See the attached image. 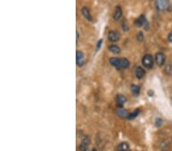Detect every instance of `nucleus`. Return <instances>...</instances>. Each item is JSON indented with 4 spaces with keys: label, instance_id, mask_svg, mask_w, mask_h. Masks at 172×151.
<instances>
[{
    "label": "nucleus",
    "instance_id": "obj_1",
    "mask_svg": "<svg viewBox=\"0 0 172 151\" xmlns=\"http://www.w3.org/2000/svg\"><path fill=\"white\" fill-rule=\"evenodd\" d=\"M109 63L111 65L116 67L117 69H125L129 67L130 64L129 60H127L126 58L112 57L109 59Z\"/></svg>",
    "mask_w": 172,
    "mask_h": 151
},
{
    "label": "nucleus",
    "instance_id": "obj_2",
    "mask_svg": "<svg viewBox=\"0 0 172 151\" xmlns=\"http://www.w3.org/2000/svg\"><path fill=\"white\" fill-rule=\"evenodd\" d=\"M142 64L148 69H152L154 66V59L152 55L145 54L142 58Z\"/></svg>",
    "mask_w": 172,
    "mask_h": 151
},
{
    "label": "nucleus",
    "instance_id": "obj_3",
    "mask_svg": "<svg viewBox=\"0 0 172 151\" xmlns=\"http://www.w3.org/2000/svg\"><path fill=\"white\" fill-rule=\"evenodd\" d=\"M155 5L159 11H165L169 7V1L168 0H156Z\"/></svg>",
    "mask_w": 172,
    "mask_h": 151
},
{
    "label": "nucleus",
    "instance_id": "obj_4",
    "mask_svg": "<svg viewBox=\"0 0 172 151\" xmlns=\"http://www.w3.org/2000/svg\"><path fill=\"white\" fill-rule=\"evenodd\" d=\"M166 57L163 53L158 52L155 54V63L158 67H162L165 63Z\"/></svg>",
    "mask_w": 172,
    "mask_h": 151
},
{
    "label": "nucleus",
    "instance_id": "obj_5",
    "mask_svg": "<svg viewBox=\"0 0 172 151\" xmlns=\"http://www.w3.org/2000/svg\"><path fill=\"white\" fill-rule=\"evenodd\" d=\"M90 144V139L88 136L85 137L83 140L81 141V144H80V147H79V150L81 151H87L88 148H89V146Z\"/></svg>",
    "mask_w": 172,
    "mask_h": 151
},
{
    "label": "nucleus",
    "instance_id": "obj_6",
    "mask_svg": "<svg viewBox=\"0 0 172 151\" xmlns=\"http://www.w3.org/2000/svg\"><path fill=\"white\" fill-rule=\"evenodd\" d=\"M108 39L112 42H116L120 39V34L117 31H111L108 34Z\"/></svg>",
    "mask_w": 172,
    "mask_h": 151
},
{
    "label": "nucleus",
    "instance_id": "obj_7",
    "mask_svg": "<svg viewBox=\"0 0 172 151\" xmlns=\"http://www.w3.org/2000/svg\"><path fill=\"white\" fill-rule=\"evenodd\" d=\"M76 61L78 67H82L84 64V56L83 54L80 50H77L76 53Z\"/></svg>",
    "mask_w": 172,
    "mask_h": 151
},
{
    "label": "nucleus",
    "instance_id": "obj_8",
    "mask_svg": "<svg viewBox=\"0 0 172 151\" xmlns=\"http://www.w3.org/2000/svg\"><path fill=\"white\" fill-rule=\"evenodd\" d=\"M146 23H147V20H146V18L144 15H141L140 16L138 17V19L135 20V25L138 28H141V27L145 25Z\"/></svg>",
    "mask_w": 172,
    "mask_h": 151
},
{
    "label": "nucleus",
    "instance_id": "obj_9",
    "mask_svg": "<svg viewBox=\"0 0 172 151\" xmlns=\"http://www.w3.org/2000/svg\"><path fill=\"white\" fill-rule=\"evenodd\" d=\"M81 12H82V15H83V17H84L86 20L89 21H92L93 18H92V15L90 14V11L88 8L83 7L82 10H81Z\"/></svg>",
    "mask_w": 172,
    "mask_h": 151
},
{
    "label": "nucleus",
    "instance_id": "obj_10",
    "mask_svg": "<svg viewBox=\"0 0 172 151\" xmlns=\"http://www.w3.org/2000/svg\"><path fill=\"white\" fill-rule=\"evenodd\" d=\"M135 76H136L137 78L141 79H142L145 76V69L142 67H136V69H135Z\"/></svg>",
    "mask_w": 172,
    "mask_h": 151
},
{
    "label": "nucleus",
    "instance_id": "obj_11",
    "mask_svg": "<svg viewBox=\"0 0 172 151\" xmlns=\"http://www.w3.org/2000/svg\"><path fill=\"white\" fill-rule=\"evenodd\" d=\"M117 151H131V150H130L129 144H128L127 143H125V142H122V143L119 144V146L117 147Z\"/></svg>",
    "mask_w": 172,
    "mask_h": 151
},
{
    "label": "nucleus",
    "instance_id": "obj_12",
    "mask_svg": "<svg viewBox=\"0 0 172 151\" xmlns=\"http://www.w3.org/2000/svg\"><path fill=\"white\" fill-rule=\"evenodd\" d=\"M122 9L120 6H117L116 8V10L114 11V15H113V18L116 21L119 20L120 18L122 17Z\"/></svg>",
    "mask_w": 172,
    "mask_h": 151
},
{
    "label": "nucleus",
    "instance_id": "obj_13",
    "mask_svg": "<svg viewBox=\"0 0 172 151\" xmlns=\"http://www.w3.org/2000/svg\"><path fill=\"white\" fill-rule=\"evenodd\" d=\"M125 102H126V98H125L124 95H118L116 96V102H117V104H118L120 107L122 106V105L125 103Z\"/></svg>",
    "mask_w": 172,
    "mask_h": 151
},
{
    "label": "nucleus",
    "instance_id": "obj_14",
    "mask_svg": "<svg viewBox=\"0 0 172 151\" xmlns=\"http://www.w3.org/2000/svg\"><path fill=\"white\" fill-rule=\"evenodd\" d=\"M117 115L121 117H128L129 114L128 111L124 109V108H119L117 110Z\"/></svg>",
    "mask_w": 172,
    "mask_h": 151
},
{
    "label": "nucleus",
    "instance_id": "obj_15",
    "mask_svg": "<svg viewBox=\"0 0 172 151\" xmlns=\"http://www.w3.org/2000/svg\"><path fill=\"white\" fill-rule=\"evenodd\" d=\"M109 50L111 51L113 54H119L120 51H121V49H120L119 47H118L117 45L116 44H112L109 45Z\"/></svg>",
    "mask_w": 172,
    "mask_h": 151
},
{
    "label": "nucleus",
    "instance_id": "obj_16",
    "mask_svg": "<svg viewBox=\"0 0 172 151\" xmlns=\"http://www.w3.org/2000/svg\"><path fill=\"white\" fill-rule=\"evenodd\" d=\"M131 89L133 93L135 94V95H138L139 94V92H140V87L137 86V85H132Z\"/></svg>",
    "mask_w": 172,
    "mask_h": 151
},
{
    "label": "nucleus",
    "instance_id": "obj_17",
    "mask_svg": "<svg viewBox=\"0 0 172 151\" xmlns=\"http://www.w3.org/2000/svg\"><path fill=\"white\" fill-rule=\"evenodd\" d=\"M139 112H140V110L139 109H136V110H135L133 112H132L131 114L129 115V117H128V119H134V118H135V117H137V116L138 115V114H139Z\"/></svg>",
    "mask_w": 172,
    "mask_h": 151
},
{
    "label": "nucleus",
    "instance_id": "obj_18",
    "mask_svg": "<svg viewBox=\"0 0 172 151\" xmlns=\"http://www.w3.org/2000/svg\"><path fill=\"white\" fill-rule=\"evenodd\" d=\"M137 39L138 41H142L144 40V34L142 32H138L137 34Z\"/></svg>",
    "mask_w": 172,
    "mask_h": 151
},
{
    "label": "nucleus",
    "instance_id": "obj_19",
    "mask_svg": "<svg viewBox=\"0 0 172 151\" xmlns=\"http://www.w3.org/2000/svg\"><path fill=\"white\" fill-rule=\"evenodd\" d=\"M171 69H172L171 65L170 64H168L166 66V67H165V72H166L167 74H170L171 72Z\"/></svg>",
    "mask_w": 172,
    "mask_h": 151
},
{
    "label": "nucleus",
    "instance_id": "obj_20",
    "mask_svg": "<svg viewBox=\"0 0 172 151\" xmlns=\"http://www.w3.org/2000/svg\"><path fill=\"white\" fill-rule=\"evenodd\" d=\"M161 124H162V120H161V118H158V119H156V121H155V125H156L157 127H160L161 125Z\"/></svg>",
    "mask_w": 172,
    "mask_h": 151
},
{
    "label": "nucleus",
    "instance_id": "obj_21",
    "mask_svg": "<svg viewBox=\"0 0 172 151\" xmlns=\"http://www.w3.org/2000/svg\"><path fill=\"white\" fill-rule=\"evenodd\" d=\"M102 43H103V40H102V39L99 40V41H98L97 46H96V50H99V49H100V47H101Z\"/></svg>",
    "mask_w": 172,
    "mask_h": 151
},
{
    "label": "nucleus",
    "instance_id": "obj_22",
    "mask_svg": "<svg viewBox=\"0 0 172 151\" xmlns=\"http://www.w3.org/2000/svg\"><path fill=\"white\" fill-rule=\"evenodd\" d=\"M168 40L169 42H172V32H171L168 36Z\"/></svg>",
    "mask_w": 172,
    "mask_h": 151
},
{
    "label": "nucleus",
    "instance_id": "obj_23",
    "mask_svg": "<svg viewBox=\"0 0 172 151\" xmlns=\"http://www.w3.org/2000/svg\"><path fill=\"white\" fill-rule=\"evenodd\" d=\"M92 151H97V150H95V149H94Z\"/></svg>",
    "mask_w": 172,
    "mask_h": 151
}]
</instances>
